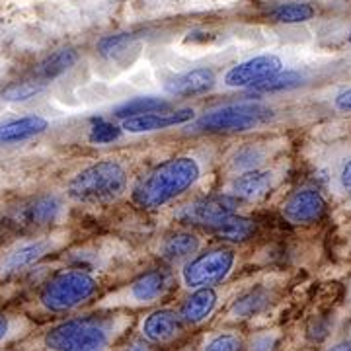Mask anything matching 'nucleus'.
<instances>
[{
    "mask_svg": "<svg viewBox=\"0 0 351 351\" xmlns=\"http://www.w3.org/2000/svg\"><path fill=\"white\" fill-rule=\"evenodd\" d=\"M201 168L191 156H178L152 168L138 180L133 189V201L141 209H156L186 193L197 180Z\"/></svg>",
    "mask_w": 351,
    "mask_h": 351,
    "instance_id": "1",
    "label": "nucleus"
},
{
    "mask_svg": "<svg viewBox=\"0 0 351 351\" xmlns=\"http://www.w3.org/2000/svg\"><path fill=\"white\" fill-rule=\"evenodd\" d=\"M117 332V318L80 316L49 328L43 343L47 351H108Z\"/></svg>",
    "mask_w": 351,
    "mask_h": 351,
    "instance_id": "2",
    "label": "nucleus"
},
{
    "mask_svg": "<svg viewBox=\"0 0 351 351\" xmlns=\"http://www.w3.org/2000/svg\"><path fill=\"white\" fill-rule=\"evenodd\" d=\"M127 186L125 168L115 160L92 164L69 182V197L82 203H106L117 199Z\"/></svg>",
    "mask_w": 351,
    "mask_h": 351,
    "instance_id": "3",
    "label": "nucleus"
},
{
    "mask_svg": "<svg viewBox=\"0 0 351 351\" xmlns=\"http://www.w3.org/2000/svg\"><path fill=\"white\" fill-rule=\"evenodd\" d=\"M96 291L98 281L86 271H63L41 287L39 302L49 313H66L90 301Z\"/></svg>",
    "mask_w": 351,
    "mask_h": 351,
    "instance_id": "4",
    "label": "nucleus"
},
{
    "mask_svg": "<svg viewBox=\"0 0 351 351\" xmlns=\"http://www.w3.org/2000/svg\"><path fill=\"white\" fill-rule=\"evenodd\" d=\"M274 117V112L254 101H242V104H230L219 110L201 115L195 121V129L207 131V133H239L248 131L254 127L262 125Z\"/></svg>",
    "mask_w": 351,
    "mask_h": 351,
    "instance_id": "5",
    "label": "nucleus"
},
{
    "mask_svg": "<svg viewBox=\"0 0 351 351\" xmlns=\"http://www.w3.org/2000/svg\"><path fill=\"white\" fill-rule=\"evenodd\" d=\"M237 262V256L232 250H209L205 254H199L197 258H193L182 269V281L189 289H203L215 287L219 283H223L228 274L232 271Z\"/></svg>",
    "mask_w": 351,
    "mask_h": 351,
    "instance_id": "6",
    "label": "nucleus"
},
{
    "mask_svg": "<svg viewBox=\"0 0 351 351\" xmlns=\"http://www.w3.org/2000/svg\"><path fill=\"white\" fill-rule=\"evenodd\" d=\"M281 71H283V61L277 55L265 53V55L252 57L248 61H242L234 64L232 69H228L225 75V84L230 88L254 86Z\"/></svg>",
    "mask_w": 351,
    "mask_h": 351,
    "instance_id": "7",
    "label": "nucleus"
},
{
    "mask_svg": "<svg viewBox=\"0 0 351 351\" xmlns=\"http://www.w3.org/2000/svg\"><path fill=\"white\" fill-rule=\"evenodd\" d=\"M239 201L237 197L230 195H217V197H207L191 203L188 207H184V211L180 213V219L189 225L201 226H217L221 225L225 219L237 211Z\"/></svg>",
    "mask_w": 351,
    "mask_h": 351,
    "instance_id": "8",
    "label": "nucleus"
},
{
    "mask_svg": "<svg viewBox=\"0 0 351 351\" xmlns=\"http://www.w3.org/2000/svg\"><path fill=\"white\" fill-rule=\"evenodd\" d=\"M186 330V322L182 320L180 313L172 308H160L151 313L141 324V334L147 343H170L178 339Z\"/></svg>",
    "mask_w": 351,
    "mask_h": 351,
    "instance_id": "9",
    "label": "nucleus"
},
{
    "mask_svg": "<svg viewBox=\"0 0 351 351\" xmlns=\"http://www.w3.org/2000/svg\"><path fill=\"white\" fill-rule=\"evenodd\" d=\"M326 213V201L316 189H301L283 205V217L293 225H311Z\"/></svg>",
    "mask_w": 351,
    "mask_h": 351,
    "instance_id": "10",
    "label": "nucleus"
},
{
    "mask_svg": "<svg viewBox=\"0 0 351 351\" xmlns=\"http://www.w3.org/2000/svg\"><path fill=\"white\" fill-rule=\"evenodd\" d=\"M195 112L184 108V110H168V112L145 113V115H135V117H127L123 119L121 129L127 133H151V131H160L168 127L182 125L193 119Z\"/></svg>",
    "mask_w": 351,
    "mask_h": 351,
    "instance_id": "11",
    "label": "nucleus"
},
{
    "mask_svg": "<svg viewBox=\"0 0 351 351\" xmlns=\"http://www.w3.org/2000/svg\"><path fill=\"white\" fill-rule=\"evenodd\" d=\"M217 82V76L211 69H193L184 75L172 78L166 84V92L170 96H182V98H189V96H199L209 92Z\"/></svg>",
    "mask_w": 351,
    "mask_h": 351,
    "instance_id": "12",
    "label": "nucleus"
},
{
    "mask_svg": "<svg viewBox=\"0 0 351 351\" xmlns=\"http://www.w3.org/2000/svg\"><path fill=\"white\" fill-rule=\"evenodd\" d=\"M168 289H170V276L162 269H154L143 274L129 285V297L138 304H151L162 299Z\"/></svg>",
    "mask_w": 351,
    "mask_h": 351,
    "instance_id": "13",
    "label": "nucleus"
},
{
    "mask_svg": "<svg viewBox=\"0 0 351 351\" xmlns=\"http://www.w3.org/2000/svg\"><path fill=\"white\" fill-rule=\"evenodd\" d=\"M217 302H219V297H217V291L213 287L195 289L188 299L182 302L178 313L186 324L195 326V324L205 322L215 313Z\"/></svg>",
    "mask_w": 351,
    "mask_h": 351,
    "instance_id": "14",
    "label": "nucleus"
},
{
    "mask_svg": "<svg viewBox=\"0 0 351 351\" xmlns=\"http://www.w3.org/2000/svg\"><path fill=\"white\" fill-rule=\"evenodd\" d=\"M47 127H49L47 119L41 115H24L8 121H0V145L27 141L36 135H41Z\"/></svg>",
    "mask_w": 351,
    "mask_h": 351,
    "instance_id": "15",
    "label": "nucleus"
},
{
    "mask_svg": "<svg viewBox=\"0 0 351 351\" xmlns=\"http://www.w3.org/2000/svg\"><path fill=\"white\" fill-rule=\"evenodd\" d=\"M53 248L49 240H36V242H27L24 246L16 248L10 252L2 263H0V274L10 276V274H18L24 271L25 267H32L34 263H38L47 252Z\"/></svg>",
    "mask_w": 351,
    "mask_h": 351,
    "instance_id": "16",
    "label": "nucleus"
},
{
    "mask_svg": "<svg viewBox=\"0 0 351 351\" xmlns=\"http://www.w3.org/2000/svg\"><path fill=\"white\" fill-rule=\"evenodd\" d=\"M274 174L262 170H248L232 182V195L242 201H258L271 189Z\"/></svg>",
    "mask_w": 351,
    "mask_h": 351,
    "instance_id": "17",
    "label": "nucleus"
},
{
    "mask_svg": "<svg viewBox=\"0 0 351 351\" xmlns=\"http://www.w3.org/2000/svg\"><path fill=\"white\" fill-rule=\"evenodd\" d=\"M271 302V293L269 289H265L263 285L248 289L246 293H242L240 297H237V301L232 302L230 306V316L237 320H246L252 316L262 314Z\"/></svg>",
    "mask_w": 351,
    "mask_h": 351,
    "instance_id": "18",
    "label": "nucleus"
},
{
    "mask_svg": "<svg viewBox=\"0 0 351 351\" xmlns=\"http://www.w3.org/2000/svg\"><path fill=\"white\" fill-rule=\"evenodd\" d=\"M78 61V53L75 49H59L55 53H51L49 57H45L41 63L38 64L36 69V80L39 82H47V80H53L57 76L64 75L69 69H73Z\"/></svg>",
    "mask_w": 351,
    "mask_h": 351,
    "instance_id": "19",
    "label": "nucleus"
},
{
    "mask_svg": "<svg viewBox=\"0 0 351 351\" xmlns=\"http://www.w3.org/2000/svg\"><path fill=\"white\" fill-rule=\"evenodd\" d=\"M61 213V201L57 197H39L22 209L25 226H43L53 223Z\"/></svg>",
    "mask_w": 351,
    "mask_h": 351,
    "instance_id": "20",
    "label": "nucleus"
},
{
    "mask_svg": "<svg viewBox=\"0 0 351 351\" xmlns=\"http://www.w3.org/2000/svg\"><path fill=\"white\" fill-rule=\"evenodd\" d=\"M199 250V239L191 232H176L172 237L164 240L162 254L164 260L168 262H182L189 258L191 254Z\"/></svg>",
    "mask_w": 351,
    "mask_h": 351,
    "instance_id": "21",
    "label": "nucleus"
},
{
    "mask_svg": "<svg viewBox=\"0 0 351 351\" xmlns=\"http://www.w3.org/2000/svg\"><path fill=\"white\" fill-rule=\"evenodd\" d=\"M170 101L156 98V96H141L127 100L125 104L115 108V117L127 119V117H135V115H145V113H156V112H168L170 110Z\"/></svg>",
    "mask_w": 351,
    "mask_h": 351,
    "instance_id": "22",
    "label": "nucleus"
},
{
    "mask_svg": "<svg viewBox=\"0 0 351 351\" xmlns=\"http://www.w3.org/2000/svg\"><path fill=\"white\" fill-rule=\"evenodd\" d=\"M256 230L254 221L248 217H237V215H230L228 219H225L221 225L213 226V232L219 239L228 240V242H242V240L250 239Z\"/></svg>",
    "mask_w": 351,
    "mask_h": 351,
    "instance_id": "23",
    "label": "nucleus"
},
{
    "mask_svg": "<svg viewBox=\"0 0 351 351\" xmlns=\"http://www.w3.org/2000/svg\"><path fill=\"white\" fill-rule=\"evenodd\" d=\"M304 76L297 71H281L277 75L265 78L262 82L250 86L252 94H274V92H283V90H293V88L301 86Z\"/></svg>",
    "mask_w": 351,
    "mask_h": 351,
    "instance_id": "24",
    "label": "nucleus"
},
{
    "mask_svg": "<svg viewBox=\"0 0 351 351\" xmlns=\"http://www.w3.org/2000/svg\"><path fill=\"white\" fill-rule=\"evenodd\" d=\"M314 8L306 2H285L271 10V18L279 24H302L313 20Z\"/></svg>",
    "mask_w": 351,
    "mask_h": 351,
    "instance_id": "25",
    "label": "nucleus"
},
{
    "mask_svg": "<svg viewBox=\"0 0 351 351\" xmlns=\"http://www.w3.org/2000/svg\"><path fill=\"white\" fill-rule=\"evenodd\" d=\"M45 84L39 80H24V82H14L2 92V98L6 101H27L36 98L39 92H43Z\"/></svg>",
    "mask_w": 351,
    "mask_h": 351,
    "instance_id": "26",
    "label": "nucleus"
},
{
    "mask_svg": "<svg viewBox=\"0 0 351 351\" xmlns=\"http://www.w3.org/2000/svg\"><path fill=\"white\" fill-rule=\"evenodd\" d=\"M135 41L133 34H115V36H106L100 39L98 43V53L106 59H113L117 55H121L123 51H127Z\"/></svg>",
    "mask_w": 351,
    "mask_h": 351,
    "instance_id": "27",
    "label": "nucleus"
},
{
    "mask_svg": "<svg viewBox=\"0 0 351 351\" xmlns=\"http://www.w3.org/2000/svg\"><path fill=\"white\" fill-rule=\"evenodd\" d=\"M242 338L232 332H221L209 338L203 346V351H242Z\"/></svg>",
    "mask_w": 351,
    "mask_h": 351,
    "instance_id": "28",
    "label": "nucleus"
},
{
    "mask_svg": "<svg viewBox=\"0 0 351 351\" xmlns=\"http://www.w3.org/2000/svg\"><path fill=\"white\" fill-rule=\"evenodd\" d=\"M119 135H121V129L119 127H115L110 121L100 119L96 125L92 127V131H90V141L92 143H98V145H106V143H113L115 138H119Z\"/></svg>",
    "mask_w": 351,
    "mask_h": 351,
    "instance_id": "29",
    "label": "nucleus"
},
{
    "mask_svg": "<svg viewBox=\"0 0 351 351\" xmlns=\"http://www.w3.org/2000/svg\"><path fill=\"white\" fill-rule=\"evenodd\" d=\"M263 154L258 149H244V151H240L237 154V158H234V166L237 168H248V170H256V166L262 162Z\"/></svg>",
    "mask_w": 351,
    "mask_h": 351,
    "instance_id": "30",
    "label": "nucleus"
},
{
    "mask_svg": "<svg viewBox=\"0 0 351 351\" xmlns=\"http://www.w3.org/2000/svg\"><path fill=\"white\" fill-rule=\"evenodd\" d=\"M277 348V336L276 334H258L250 339L248 343V351H276Z\"/></svg>",
    "mask_w": 351,
    "mask_h": 351,
    "instance_id": "31",
    "label": "nucleus"
},
{
    "mask_svg": "<svg viewBox=\"0 0 351 351\" xmlns=\"http://www.w3.org/2000/svg\"><path fill=\"white\" fill-rule=\"evenodd\" d=\"M306 334H308V338L313 339V341H322L330 334V322H328L324 316H316L313 322H311Z\"/></svg>",
    "mask_w": 351,
    "mask_h": 351,
    "instance_id": "32",
    "label": "nucleus"
},
{
    "mask_svg": "<svg viewBox=\"0 0 351 351\" xmlns=\"http://www.w3.org/2000/svg\"><path fill=\"white\" fill-rule=\"evenodd\" d=\"M334 106L339 112H351V88L341 90L338 96L334 98Z\"/></svg>",
    "mask_w": 351,
    "mask_h": 351,
    "instance_id": "33",
    "label": "nucleus"
},
{
    "mask_svg": "<svg viewBox=\"0 0 351 351\" xmlns=\"http://www.w3.org/2000/svg\"><path fill=\"white\" fill-rule=\"evenodd\" d=\"M339 182H341V188L351 191V160L346 162V166H343V170L339 174Z\"/></svg>",
    "mask_w": 351,
    "mask_h": 351,
    "instance_id": "34",
    "label": "nucleus"
},
{
    "mask_svg": "<svg viewBox=\"0 0 351 351\" xmlns=\"http://www.w3.org/2000/svg\"><path fill=\"white\" fill-rule=\"evenodd\" d=\"M324 351H351V338L339 339V341H336V343L328 346Z\"/></svg>",
    "mask_w": 351,
    "mask_h": 351,
    "instance_id": "35",
    "label": "nucleus"
},
{
    "mask_svg": "<svg viewBox=\"0 0 351 351\" xmlns=\"http://www.w3.org/2000/svg\"><path fill=\"white\" fill-rule=\"evenodd\" d=\"M8 330H10V322H8V318L4 314L0 313V341L8 336Z\"/></svg>",
    "mask_w": 351,
    "mask_h": 351,
    "instance_id": "36",
    "label": "nucleus"
},
{
    "mask_svg": "<svg viewBox=\"0 0 351 351\" xmlns=\"http://www.w3.org/2000/svg\"><path fill=\"white\" fill-rule=\"evenodd\" d=\"M123 351H151V348H149V343H143V341H135V343L127 346Z\"/></svg>",
    "mask_w": 351,
    "mask_h": 351,
    "instance_id": "37",
    "label": "nucleus"
},
{
    "mask_svg": "<svg viewBox=\"0 0 351 351\" xmlns=\"http://www.w3.org/2000/svg\"><path fill=\"white\" fill-rule=\"evenodd\" d=\"M348 41H350V45H351V29H350V36H348Z\"/></svg>",
    "mask_w": 351,
    "mask_h": 351,
    "instance_id": "38",
    "label": "nucleus"
}]
</instances>
